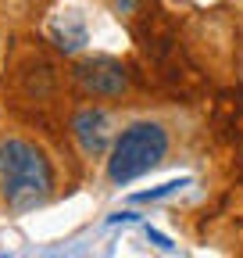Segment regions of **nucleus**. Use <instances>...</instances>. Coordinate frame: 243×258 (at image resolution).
<instances>
[{
  "label": "nucleus",
  "mask_w": 243,
  "mask_h": 258,
  "mask_svg": "<svg viewBox=\"0 0 243 258\" xmlns=\"http://www.w3.org/2000/svg\"><path fill=\"white\" fill-rule=\"evenodd\" d=\"M204 140V118L193 108L161 104L122 125L107 151V186H126L147 172H158L175 161H193Z\"/></svg>",
  "instance_id": "f257e3e1"
},
{
  "label": "nucleus",
  "mask_w": 243,
  "mask_h": 258,
  "mask_svg": "<svg viewBox=\"0 0 243 258\" xmlns=\"http://www.w3.org/2000/svg\"><path fill=\"white\" fill-rule=\"evenodd\" d=\"M54 198L57 169L50 151L22 129H0V205L22 215Z\"/></svg>",
  "instance_id": "f03ea898"
},
{
  "label": "nucleus",
  "mask_w": 243,
  "mask_h": 258,
  "mask_svg": "<svg viewBox=\"0 0 243 258\" xmlns=\"http://www.w3.org/2000/svg\"><path fill=\"white\" fill-rule=\"evenodd\" d=\"M72 83L79 86L82 97H89V101H97V104H129V101H136V86H133L129 69L118 57H107V54H93V57L75 61Z\"/></svg>",
  "instance_id": "7ed1b4c3"
},
{
  "label": "nucleus",
  "mask_w": 243,
  "mask_h": 258,
  "mask_svg": "<svg viewBox=\"0 0 243 258\" xmlns=\"http://www.w3.org/2000/svg\"><path fill=\"white\" fill-rule=\"evenodd\" d=\"M122 125H126V118H118V111L89 101V104H79L72 111L68 133H72V140L86 161H100V158H107L114 137L122 133Z\"/></svg>",
  "instance_id": "20e7f679"
},
{
  "label": "nucleus",
  "mask_w": 243,
  "mask_h": 258,
  "mask_svg": "<svg viewBox=\"0 0 243 258\" xmlns=\"http://www.w3.org/2000/svg\"><path fill=\"white\" fill-rule=\"evenodd\" d=\"M211 240H218V247H243V194H232L229 208L211 222Z\"/></svg>",
  "instance_id": "39448f33"
},
{
  "label": "nucleus",
  "mask_w": 243,
  "mask_h": 258,
  "mask_svg": "<svg viewBox=\"0 0 243 258\" xmlns=\"http://www.w3.org/2000/svg\"><path fill=\"white\" fill-rule=\"evenodd\" d=\"M236 258H243V247H236Z\"/></svg>",
  "instance_id": "423d86ee"
}]
</instances>
